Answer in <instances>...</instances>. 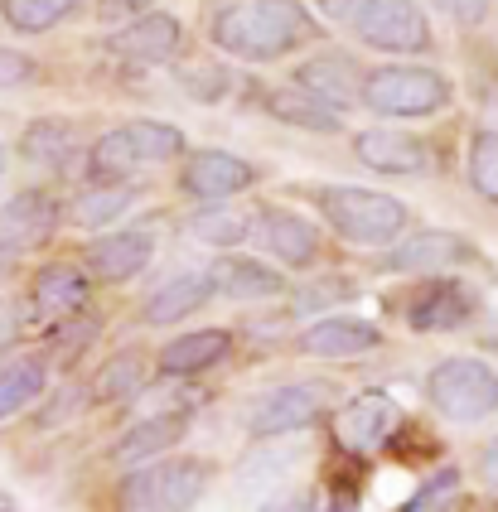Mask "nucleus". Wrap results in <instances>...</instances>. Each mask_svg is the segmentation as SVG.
<instances>
[{
	"instance_id": "72a5a7b5",
	"label": "nucleus",
	"mask_w": 498,
	"mask_h": 512,
	"mask_svg": "<svg viewBox=\"0 0 498 512\" xmlns=\"http://www.w3.org/2000/svg\"><path fill=\"white\" fill-rule=\"evenodd\" d=\"M455 484H460V469H440L436 479H426V484L411 493V503H407L402 512H436V503H440V498H445V493H450Z\"/></svg>"
},
{
	"instance_id": "9b49d317",
	"label": "nucleus",
	"mask_w": 498,
	"mask_h": 512,
	"mask_svg": "<svg viewBox=\"0 0 498 512\" xmlns=\"http://www.w3.org/2000/svg\"><path fill=\"white\" fill-rule=\"evenodd\" d=\"M295 87H305L310 97H320L324 107H334V112H344L353 102H363V73H358V63L349 54H320L310 58V63H300L295 68Z\"/></svg>"
},
{
	"instance_id": "412c9836",
	"label": "nucleus",
	"mask_w": 498,
	"mask_h": 512,
	"mask_svg": "<svg viewBox=\"0 0 498 512\" xmlns=\"http://www.w3.org/2000/svg\"><path fill=\"white\" fill-rule=\"evenodd\" d=\"M228 353H233V339H228L223 329H194V334L175 339L165 353H160V372H170V377H194V372L223 363Z\"/></svg>"
},
{
	"instance_id": "20e7f679",
	"label": "nucleus",
	"mask_w": 498,
	"mask_h": 512,
	"mask_svg": "<svg viewBox=\"0 0 498 512\" xmlns=\"http://www.w3.org/2000/svg\"><path fill=\"white\" fill-rule=\"evenodd\" d=\"M363 102L382 116H431L450 102V83L436 68L387 63L378 73H363Z\"/></svg>"
},
{
	"instance_id": "4be33fe9",
	"label": "nucleus",
	"mask_w": 498,
	"mask_h": 512,
	"mask_svg": "<svg viewBox=\"0 0 498 512\" xmlns=\"http://www.w3.org/2000/svg\"><path fill=\"white\" fill-rule=\"evenodd\" d=\"M262 107L276 116V121H286V126H300V131H339V126H344L334 107H324L320 97H310L305 87H295V83L271 87V92L262 97Z\"/></svg>"
},
{
	"instance_id": "bb28decb",
	"label": "nucleus",
	"mask_w": 498,
	"mask_h": 512,
	"mask_svg": "<svg viewBox=\"0 0 498 512\" xmlns=\"http://www.w3.org/2000/svg\"><path fill=\"white\" fill-rule=\"evenodd\" d=\"M179 435H184V416H155V421H141V426L126 430V440L117 445L121 464H146L150 455L170 450Z\"/></svg>"
},
{
	"instance_id": "b1692460",
	"label": "nucleus",
	"mask_w": 498,
	"mask_h": 512,
	"mask_svg": "<svg viewBox=\"0 0 498 512\" xmlns=\"http://www.w3.org/2000/svg\"><path fill=\"white\" fill-rule=\"evenodd\" d=\"M141 170V150H136V136H131V126H117V131H107V136H97L88 150V174L92 179H102V184H121L126 174Z\"/></svg>"
},
{
	"instance_id": "a878e982",
	"label": "nucleus",
	"mask_w": 498,
	"mask_h": 512,
	"mask_svg": "<svg viewBox=\"0 0 498 512\" xmlns=\"http://www.w3.org/2000/svg\"><path fill=\"white\" fill-rule=\"evenodd\" d=\"M20 155L30 165H44V170H59L73 155V126L59 121V116H44V121H30V131L20 136Z\"/></svg>"
},
{
	"instance_id": "1a4fd4ad",
	"label": "nucleus",
	"mask_w": 498,
	"mask_h": 512,
	"mask_svg": "<svg viewBox=\"0 0 498 512\" xmlns=\"http://www.w3.org/2000/svg\"><path fill=\"white\" fill-rule=\"evenodd\" d=\"M179 184H184L189 199L223 203V199H233V194H242V189H252L257 170L242 155H233V150H199V155H189Z\"/></svg>"
},
{
	"instance_id": "ea45409f",
	"label": "nucleus",
	"mask_w": 498,
	"mask_h": 512,
	"mask_svg": "<svg viewBox=\"0 0 498 512\" xmlns=\"http://www.w3.org/2000/svg\"><path fill=\"white\" fill-rule=\"evenodd\" d=\"M262 512H310L305 503H271V508H262Z\"/></svg>"
},
{
	"instance_id": "0eeeda50",
	"label": "nucleus",
	"mask_w": 498,
	"mask_h": 512,
	"mask_svg": "<svg viewBox=\"0 0 498 512\" xmlns=\"http://www.w3.org/2000/svg\"><path fill=\"white\" fill-rule=\"evenodd\" d=\"M59 228V199L49 189H20L0 203V256H15L44 247Z\"/></svg>"
},
{
	"instance_id": "c756f323",
	"label": "nucleus",
	"mask_w": 498,
	"mask_h": 512,
	"mask_svg": "<svg viewBox=\"0 0 498 512\" xmlns=\"http://www.w3.org/2000/svg\"><path fill=\"white\" fill-rule=\"evenodd\" d=\"M73 5H78V0H5L0 10H5L10 29H20V34H44V29H54L59 20H68Z\"/></svg>"
},
{
	"instance_id": "9d476101",
	"label": "nucleus",
	"mask_w": 498,
	"mask_h": 512,
	"mask_svg": "<svg viewBox=\"0 0 498 512\" xmlns=\"http://www.w3.org/2000/svg\"><path fill=\"white\" fill-rule=\"evenodd\" d=\"M179 44H184V29L165 10H146V15H136L131 25L107 39V49L126 58V63H170L179 54Z\"/></svg>"
},
{
	"instance_id": "6e6552de",
	"label": "nucleus",
	"mask_w": 498,
	"mask_h": 512,
	"mask_svg": "<svg viewBox=\"0 0 498 512\" xmlns=\"http://www.w3.org/2000/svg\"><path fill=\"white\" fill-rule=\"evenodd\" d=\"M329 411V387L324 382H295V387H276L271 397L252 411V435L271 440V435H291V430L315 426Z\"/></svg>"
},
{
	"instance_id": "4c0bfd02",
	"label": "nucleus",
	"mask_w": 498,
	"mask_h": 512,
	"mask_svg": "<svg viewBox=\"0 0 498 512\" xmlns=\"http://www.w3.org/2000/svg\"><path fill=\"white\" fill-rule=\"evenodd\" d=\"M324 5V15H329V20H344V25H349V15H353V5H358V0H320Z\"/></svg>"
},
{
	"instance_id": "aec40b11",
	"label": "nucleus",
	"mask_w": 498,
	"mask_h": 512,
	"mask_svg": "<svg viewBox=\"0 0 498 512\" xmlns=\"http://www.w3.org/2000/svg\"><path fill=\"white\" fill-rule=\"evenodd\" d=\"M208 295H213V271H175L146 300V319L150 324H175V319L199 310Z\"/></svg>"
},
{
	"instance_id": "f257e3e1",
	"label": "nucleus",
	"mask_w": 498,
	"mask_h": 512,
	"mask_svg": "<svg viewBox=\"0 0 498 512\" xmlns=\"http://www.w3.org/2000/svg\"><path fill=\"white\" fill-rule=\"evenodd\" d=\"M320 39V20L300 0H237L213 20V44L242 63H271Z\"/></svg>"
},
{
	"instance_id": "f3484780",
	"label": "nucleus",
	"mask_w": 498,
	"mask_h": 512,
	"mask_svg": "<svg viewBox=\"0 0 498 512\" xmlns=\"http://www.w3.org/2000/svg\"><path fill=\"white\" fill-rule=\"evenodd\" d=\"M397 421H402V411H397V401L387 392H363V397H353L339 411V440L349 450H378L382 440L397 430Z\"/></svg>"
},
{
	"instance_id": "7c9ffc66",
	"label": "nucleus",
	"mask_w": 498,
	"mask_h": 512,
	"mask_svg": "<svg viewBox=\"0 0 498 512\" xmlns=\"http://www.w3.org/2000/svg\"><path fill=\"white\" fill-rule=\"evenodd\" d=\"M131 136L141 150V165H160V160H175L184 150V131L165 126V121H131Z\"/></svg>"
},
{
	"instance_id": "2f4dec72",
	"label": "nucleus",
	"mask_w": 498,
	"mask_h": 512,
	"mask_svg": "<svg viewBox=\"0 0 498 512\" xmlns=\"http://www.w3.org/2000/svg\"><path fill=\"white\" fill-rule=\"evenodd\" d=\"M469 184L489 203H498V131H479L469 145Z\"/></svg>"
},
{
	"instance_id": "a211bd4d",
	"label": "nucleus",
	"mask_w": 498,
	"mask_h": 512,
	"mask_svg": "<svg viewBox=\"0 0 498 512\" xmlns=\"http://www.w3.org/2000/svg\"><path fill=\"white\" fill-rule=\"evenodd\" d=\"M30 300L44 319H78V310L88 305V276L73 261H54L34 276Z\"/></svg>"
},
{
	"instance_id": "ddd939ff",
	"label": "nucleus",
	"mask_w": 498,
	"mask_h": 512,
	"mask_svg": "<svg viewBox=\"0 0 498 512\" xmlns=\"http://www.w3.org/2000/svg\"><path fill=\"white\" fill-rule=\"evenodd\" d=\"M353 155L378 174H426L431 170V145L407 136V131H358Z\"/></svg>"
},
{
	"instance_id": "423d86ee",
	"label": "nucleus",
	"mask_w": 498,
	"mask_h": 512,
	"mask_svg": "<svg viewBox=\"0 0 498 512\" xmlns=\"http://www.w3.org/2000/svg\"><path fill=\"white\" fill-rule=\"evenodd\" d=\"M349 29L382 54H421L431 49V25L416 0H358Z\"/></svg>"
},
{
	"instance_id": "6ab92c4d",
	"label": "nucleus",
	"mask_w": 498,
	"mask_h": 512,
	"mask_svg": "<svg viewBox=\"0 0 498 512\" xmlns=\"http://www.w3.org/2000/svg\"><path fill=\"white\" fill-rule=\"evenodd\" d=\"M469 256V242L465 237H455V232H440V228H426L407 237L397 252L387 256V266L392 271H416V276H431V271H445V266H455V261H465Z\"/></svg>"
},
{
	"instance_id": "79ce46f5",
	"label": "nucleus",
	"mask_w": 498,
	"mask_h": 512,
	"mask_svg": "<svg viewBox=\"0 0 498 512\" xmlns=\"http://www.w3.org/2000/svg\"><path fill=\"white\" fill-rule=\"evenodd\" d=\"M5 271H10V256H0V276H5Z\"/></svg>"
},
{
	"instance_id": "5701e85b",
	"label": "nucleus",
	"mask_w": 498,
	"mask_h": 512,
	"mask_svg": "<svg viewBox=\"0 0 498 512\" xmlns=\"http://www.w3.org/2000/svg\"><path fill=\"white\" fill-rule=\"evenodd\" d=\"M213 290H223V295H233V300H262V295H281V290H286V276L262 266V261L228 256V261L213 266Z\"/></svg>"
},
{
	"instance_id": "2eb2a0df",
	"label": "nucleus",
	"mask_w": 498,
	"mask_h": 512,
	"mask_svg": "<svg viewBox=\"0 0 498 512\" xmlns=\"http://www.w3.org/2000/svg\"><path fill=\"white\" fill-rule=\"evenodd\" d=\"M469 314H474V300H469V290L460 281H426L407 300V324L421 329V334L460 329Z\"/></svg>"
},
{
	"instance_id": "4468645a",
	"label": "nucleus",
	"mask_w": 498,
	"mask_h": 512,
	"mask_svg": "<svg viewBox=\"0 0 498 512\" xmlns=\"http://www.w3.org/2000/svg\"><path fill=\"white\" fill-rule=\"evenodd\" d=\"M150 256H155V237L146 228H131V232H107V237H97L88 247V266L97 281H131V276H141L150 266Z\"/></svg>"
},
{
	"instance_id": "c9c22d12",
	"label": "nucleus",
	"mask_w": 498,
	"mask_h": 512,
	"mask_svg": "<svg viewBox=\"0 0 498 512\" xmlns=\"http://www.w3.org/2000/svg\"><path fill=\"white\" fill-rule=\"evenodd\" d=\"M34 78V63L20 54H0V87H20Z\"/></svg>"
},
{
	"instance_id": "f8f14e48",
	"label": "nucleus",
	"mask_w": 498,
	"mask_h": 512,
	"mask_svg": "<svg viewBox=\"0 0 498 512\" xmlns=\"http://www.w3.org/2000/svg\"><path fill=\"white\" fill-rule=\"evenodd\" d=\"M252 237H257L276 261H286V266H315V256H320V232L310 228L300 213H286V208L257 213V218H252Z\"/></svg>"
},
{
	"instance_id": "393cba45",
	"label": "nucleus",
	"mask_w": 498,
	"mask_h": 512,
	"mask_svg": "<svg viewBox=\"0 0 498 512\" xmlns=\"http://www.w3.org/2000/svg\"><path fill=\"white\" fill-rule=\"evenodd\" d=\"M44 382H49V372H44L39 358H15V363H5V368H0V421L20 416L30 401L44 397Z\"/></svg>"
},
{
	"instance_id": "7ed1b4c3",
	"label": "nucleus",
	"mask_w": 498,
	"mask_h": 512,
	"mask_svg": "<svg viewBox=\"0 0 498 512\" xmlns=\"http://www.w3.org/2000/svg\"><path fill=\"white\" fill-rule=\"evenodd\" d=\"M426 397L445 421H484L498 411V372L479 358H445L426 377Z\"/></svg>"
},
{
	"instance_id": "f704fd0d",
	"label": "nucleus",
	"mask_w": 498,
	"mask_h": 512,
	"mask_svg": "<svg viewBox=\"0 0 498 512\" xmlns=\"http://www.w3.org/2000/svg\"><path fill=\"white\" fill-rule=\"evenodd\" d=\"M431 5L455 25H484V15H489V0H431Z\"/></svg>"
},
{
	"instance_id": "473e14b6",
	"label": "nucleus",
	"mask_w": 498,
	"mask_h": 512,
	"mask_svg": "<svg viewBox=\"0 0 498 512\" xmlns=\"http://www.w3.org/2000/svg\"><path fill=\"white\" fill-rule=\"evenodd\" d=\"M189 232H194L199 242H208V247H237V242L247 237V223H242L237 213L208 208V213H199V218L189 223Z\"/></svg>"
},
{
	"instance_id": "e433bc0d",
	"label": "nucleus",
	"mask_w": 498,
	"mask_h": 512,
	"mask_svg": "<svg viewBox=\"0 0 498 512\" xmlns=\"http://www.w3.org/2000/svg\"><path fill=\"white\" fill-rule=\"evenodd\" d=\"M146 5L155 0H102V15H146Z\"/></svg>"
},
{
	"instance_id": "a19ab883",
	"label": "nucleus",
	"mask_w": 498,
	"mask_h": 512,
	"mask_svg": "<svg viewBox=\"0 0 498 512\" xmlns=\"http://www.w3.org/2000/svg\"><path fill=\"white\" fill-rule=\"evenodd\" d=\"M5 165H10V155H5V141H0V179H5Z\"/></svg>"
},
{
	"instance_id": "f03ea898",
	"label": "nucleus",
	"mask_w": 498,
	"mask_h": 512,
	"mask_svg": "<svg viewBox=\"0 0 498 512\" xmlns=\"http://www.w3.org/2000/svg\"><path fill=\"white\" fill-rule=\"evenodd\" d=\"M320 208L329 228L353 247H392L407 232L411 213L402 199L378 194V189H358V184H339V189H320Z\"/></svg>"
},
{
	"instance_id": "cd10ccee",
	"label": "nucleus",
	"mask_w": 498,
	"mask_h": 512,
	"mask_svg": "<svg viewBox=\"0 0 498 512\" xmlns=\"http://www.w3.org/2000/svg\"><path fill=\"white\" fill-rule=\"evenodd\" d=\"M141 382H146V358H141L136 348H126V353H117L107 368L97 372V401L136 397V392H141Z\"/></svg>"
},
{
	"instance_id": "c85d7f7f",
	"label": "nucleus",
	"mask_w": 498,
	"mask_h": 512,
	"mask_svg": "<svg viewBox=\"0 0 498 512\" xmlns=\"http://www.w3.org/2000/svg\"><path fill=\"white\" fill-rule=\"evenodd\" d=\"M136 199V189H126V184H107V189H92L83 199L73 203V223L78 228H107L112 218H121L126 208Z\"/></svg>"
},
{
	"instance_id": "39448f33",
	"label": "nucleus",
	"mask_w": 498,
	"mask_h": 512,
	"mask_svg": "<svg viewBox=\"0 0 498 512\" xmlns=\"http://www.w3.org/2000/svg\"><path fill=\"white\" fill-rule=\"evenodd\" d=\"M208 484V464L199 459H170V464H146L121 484V508L126 512H184L199 503Z\"/></svg>"
},
{
	"instance_id": "58836bf2",
	"label": "nucleus",
	"mask_w": 498,
	"mask_h": 512,
	"mask_svg": "<svg viewBox=\"0 0 498 512\" xmlns=\"http://www.w3.org/2000/svg\"><path fill=\"white\" fill-rule=\"evenodd\" d=\"M484 474H489V484H498V435L484 445Z\"/></svg>"
},
{
	"instance_id": "dca6fc26",
	"label": "nucleus",
	"mask_w": 498,
	"mask_h": 512,
	"mask_svg": "<svg viewBox=\"0 0 498 512\" xmlns=\"http://www.w3.org/2000/svg\"><path fill=\"white\" fill-rule=\"evenodd\" d=\"M378 343H382L378 324L349 319V314H329V319L310 324L300 334V353H310V358H358V353H368Z\"/></svg>"
}]
</instances>
